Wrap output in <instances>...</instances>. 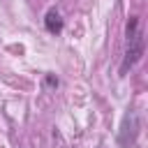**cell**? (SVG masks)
<instances>
[{
  "mask_svg": "<svg viewBox=\"0 0 148 148\" xmlns=\"http://www.w3.org/2000/svg\"><path fill=\"white\" fill-rule=\"evenodd\" d=\"M44 25H46V30L53 32V35H58V32L62 30V18H60L58 9H49V12H46V16H44Z\"/></svg>",
  "mask_w": 148,
  "mask_h": 148,
  "instance_id": "obj_3",
  "label": "cell"
},
{
  "mask_svg": "<svg viewBox=\"0 0 148 148\" xmlns=\"http://www.w3.org/2000/svg\"><path fill=\"white\" fill-rule=\"evenodd\" d=\"M46 83H49V86H58V79H53V76H49V79H46Z\"/></svg>",
  "mask_w": 148,
  "mask_h": 148,
  "instance_id": "obj_4",
  "label": "cell"
},
{
  "mask_svg": "<svg viewBox=\"0 0 148 148\" xmlns=\"http://www.w3.org/2000/svg\"><path fill=\"white\" fill-rule=\"evenodd\" d=\"M143 56V35L139 30V16H130L127 21V49H125V58L120 65V74H127V69H132Z\"/></svg>",
  "mask_w": 148,
  "mask_h": 148,
  "instance_id": "obj_1",
  "label": "cell"
},
{
  "mask_svg": "<svg viewBox=\"0 0 148 148\" xmlns=\"http://www.w3.org/2000/svg\"><path fill=\"white\" fill-rule=\"evenodd\" d=\"M139 136V113L136 111H127L125 118H123V125H120V134H118V146L127 148L136 141Z\"/></svg>",
  "mask_w": 148,
  "mask_h": 148,
  "instance_id": "obj_2",
  "label": "cell"
}]
</instances>
